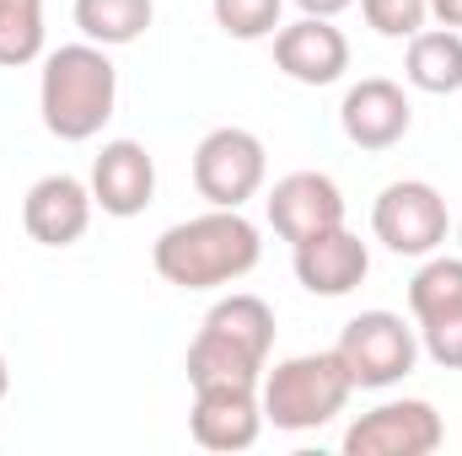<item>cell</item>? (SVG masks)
Instances as JSON below:
<instances>
[{"instance_id":"cell-24","label":"cell","mask_w":462,"mask_h":456,"mask_svg":"<svg viewBox=\"0 0 462 456\" xmlns=\"http://www.w3.org/2000/svg\"><path fill=\"white\" fill-rule=\"evenodd\" d=\"M430 16L441 27H462V0H430Z\"/></svg>"},{"instance_id":"cell-10","label":"cell","mask_w":462,"mask_h":456,"mask_svg":"<svg viewBox=\"0 0 462 456\" xmlns=\"http://www.w3.org/2000/svg\"><path fill=\"white\" fill-rule=\"evenodd\" d=\"M92 205L114 221H134L151 210L156 199V161L140 140H108L97 156H92Z\"/></svg>"},{"instance_id":"cell-3","label":"cell","mask_w":462,"mask_h":456,"mask_svg":"<svg viewBox=\"0 0 462 456\" xmlns=\"http://www.w3.org/2000/svg\"><path fill=\"white\" fill-rule=\"evenodd\" d=\"M269 349H274V306L253 290H231L205 312L199 333L189 343V360H183L189 387H221V381L258 387Z\"/></svg>"},{"instance_id":"cell-26","label":"cell","mask_w":462,"mask_h":456,"mask_svg":"<svg viewBox=\"0 0 462 456\" xmlns=\"http://www.w3.org/2000/svg\"><path fill=\"white\" fill-rule=\"evenodd\" d=\"M457 242H462V221H457Z\"/></svg>"},{"instance_id":"cell-16","label":"cell","mask_w":462,"mask_h":456,"mask_svg":"<svg viewBox=\"0 0 462 456\" xmlns=\"http://www.w3.org/2000/svg\"><path fill=\"white\" fill-rule=\"evenodd\" d=\"M403 81L430 97L462 92V32L457 27H420L403 49Z\"/></svg>"},{"instance_id":"cell-22","label":"cell","mask_w":462,"mask_h":456,"mask_svg":"<svg viewBox=\"0 0 462 456\" xmlns=\"http://www.w3.org/2000/svg\"><path fill=\"white\" fill-rule=\"evenodd\" d=\"M414 333H420V354H430L441 370H462V312L414 323Z\"/></svg>"},{"instance_id":"cell-8","label":"cell","mask_w":462,"mask_h":456,"mask_svg":"<svg viewBox=\"0 0 462 456\" xmlns=\"http://www.w3.org/2000/svg\"><path fill=\"white\" fill-rule=\"evenodd\" d=\"M447 424L425 397H393L360 414L345 430V456H430L441 451Z\"/></svg>"},{"instance_id":"cell-13","label":"cell","mask_w":462,"mask_h":456,"mask_svg":"<svg viewBox=\"0 0 462 456\" xmlns=\"http://www.w3.org/2000/svg\"><path fill=\"white\" fill-rule=\"evenodd\" d=\"M291 252H296L291 263H296L301 290H307V296H323V301L349 296V290H355V285H365V274H371V247H365L349 226L318 231V236L296 242Z\"/></svg>"},{"instance_id":"cell-4","label":"cell","mask_w":462,"mask_h":456,"mask_svg":"<svg viewBox=\"0 0 462 456\" xmlns=\"http://www.w3.org/2000/svg\"><path fill=\"white\" fill-rule=\"evenodd\" d=\"M349 392H355V381H349V370L339 365L334 349L274 360V370L263 365V381H258L263 424H274L285 435H307V430L334 424L345 414Z\"/></svg>"},{"instance_id":"cell-9","label":"cell","mask_w":462,"mask_h":456,"mask_svg":"<svg viewBox=\"0 0 462 456\" xmlns=\"http://www.w3.org/2000/svg\"><path fill=\"white\" fill-rule=\"evenodd\" d=\"M263 210H269L274 236L291 242V247L307 242V236H318V231L345 226V194H339V183L328 172H285L269 188Z\"/></svg>"},{"instance_id":"cell-14","label":"cell","mask_w":462,"mask_h":456,"mask_svg":"<svg viewBox=\"0 0 462 456\" xmlns=\"http://www.w3.org/2000/svg\"><path fill=\"white\" fill-rule=\"evenodd\" d=\"M414 123V108H409V92L387 76H365L355 81L339 103V129H345L349 145L360 150H393Z\"/></svg>"},{"instance_id":"cell-6","label":"cell","mask_w":462,"mask_h":456,"mask_svg":"<svg viewBox=\"0 0 462 456\" xmlns=\"http://www.w3.org/2000/svg\"><path fill=\"white\" fill-rule=\"evenodd\" d=\"M263 178H269V150L242 123H221L194 145V188L216 210H242L247 199H258Z\"/></svg>"},{"instance_id":"cell-12","label":"cell","mask_w":462,"mask_h":456,"mask_svg":"<svg viewBox=\"0 0 462 456\" xmlns=\"http://www.w3.org/2000/svg\"><path fill=\"white\" fill-rule=\"evenodd\" d=\"M189 430L205 451H247L263 435V403L258 387L221 381V387H194V408H189Z\"/></svg>"},{"instance_id":"cell-2","label":"cell","mask_w":462,"mask_h":456,"mask_svg":"<svg viewBox=\"0 0 462 456\" xmlns=\"http://www.w3.org/2000/svg\"><path fill=\"white\" fill-rule=\"evenodd\" d=\"M118 108V70L103 43H60L54 54H43V76H38V114L43 129L65 145H87L103 134V123Z\"/></svg>"},{"instance_id":"cell-5","label":"cell","mask_w":462,"mask_h":456,"mask_svg":"<svg viewBox=\"0 0 462 456\" xmlns=\"http://www.w3.org/2000/svg\"><path fill=\"white\" fill-rule=\"evenodd\" d=\"M334 354L349 370L355 392H387L420 365V333L398 312H360L345 323Z\"/></svg>"},{"instance_id":"cell-15","label":"cell","mask_w":462,"mask_h":456,"mask_svg":"<svg viewBox=\"0 0 462 456\" xmlns=\"http://www.w3.org/2000/svg\"><path fill=\"white\" fill-rule=\"evenodd\" d=\"M92 188L70 172H49L22 199V226L38 247H76L92 226Z\"/></svg>"},{"instance_id":"cell-25","label":"cell","mask_w":462,"mask_h":456,"mask_svg":"<svg viewBox=\"0 0 462 456\" xmlns=\"http://www.w3.org/2000/svg\"><path fill=\"white\" fill-rule=\"evenodd\" d=\"M5 392H11V365H5V354H0V403H5Z\"/></svg>"},{"instance_id":"cell-11","label":"cell","mask_w":462,"mask_h":456,"mask_svg":"<svg viewBox=\"0 0 462 456\" xmlns=\"http://www.w3.org/2000/svg\"><path fill=\"white\" fill-rule=\"evenodd\" d=\"M274 65L296 87H334L349 70V38L334 27V16H296L274 32Z\"/></svg>"},{"instance_id":"cell-17","label":"cell","mask_w":462,"mask_h":456,"mask_svg":"<svg viewBox=\"0 0 462 456\" xmlns=\"http://www.w3.org/2000/svg\"><path fill=\"white\" fill-rule=\"evenodd\" d=\"M156 16V0H76V27L87 43H103V49H124L134 38H145Z\"/></svg>"},{"instance_id":"cell-1","label":"cell","mask_w":462,"mask_h":456,"mask_svg":"<svg viewBox=\"0 0 462 456\" xmlns=\"http://www.w3.org/2000/svg\"><path fill=\"white\" fill-rule=\"evenodd\" d=\"M263 258V236L258 226L242 215V210H205V215H189L178 226H167L151 247V263L167 285L178 290H221L236 285L258 269Z\"/></svg>"},{"instance_id":"cell-20","label":"cell","mask_w":462,"mask_h":456,"mask_svg":"<svg viewBox=\"0 0 462 456\" xmlns=\"http://www.w3.org/2000/svg\"><path fill=\"white\" fill-rule=\"evenodd\" d=\"M280 11L285 0H210V16L216 27L236 38V43H263L280 32Z\"/></svg>"},{"instance_id":"cell-19","label":"cell","mask_w":462,"mask_h":456,"mask_svg":"<svg viewBox=\"0 0 462 456\" xmlns=\"http://www.w3.org/2000/svg\"><path fill=\"white\" fill-rule=\"evenodd\" d=\"M43 59V0H0V70Z\"/></svg>"},{"instance_id":"cell-7","label":"cell","mask_w":462,"mask_h":456,"mask_svg":"<svg viewBox=\"0 0 462 456\" xmlns=\"http://www.w3.org/2000/svg\"><path fill=\"white\" fill-rule=\"evenodd\" d=\"M371 231H376V242H382L387 252H398V258H430V252L447 242V231H452V210H447V199H441L436 183H425V178H398V183H387V188L376 194V205H371Z\"/></svg>"},{"instance_id":"cell-23","label":"cell","mask_w":462,"mask_h":456,"mask_svg":"<svg viewBox=\"0 0 462 456\" xmlns=\"http://www.w3.org/2000/svg\"><path fill=\"white\" fill-rule=\"evenodd\" d=\"M296 5H301V16H339L355 0H296Z\"/></svg>"},{"instance_id":"cell-18","label":"cell","mask_w":462,"mask_h":456,"mask_svg":"<svg viewBox=\"0 0 462 456\" xmlns=\"http://www.w3.org/2000/svg\"><path fill=\"white\" fill-rule=\"evenodd\" d=\"M409 312H414V323L462 312V258H436L430 252L420 263V274L409 279Z\"/></svg>"},{"instance_id":"cell-21","label":"cell","mask_w":462,"mask_h":456,"mask_svg":"<svg viewBox=\"0 0 462 456\" xmlns=\"http://www.w3.org/2000/svg\"><path fill=\"white\" fill-rule=\"evenodd\" d=\"M360 16L376 38H398L409 43L425 22H430V0H360Z\"/></svg>"}]
</instances>
